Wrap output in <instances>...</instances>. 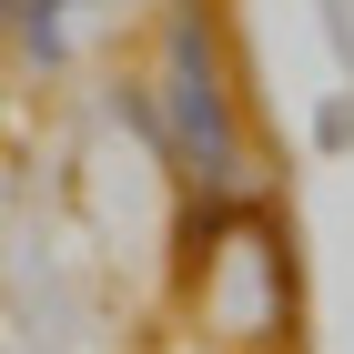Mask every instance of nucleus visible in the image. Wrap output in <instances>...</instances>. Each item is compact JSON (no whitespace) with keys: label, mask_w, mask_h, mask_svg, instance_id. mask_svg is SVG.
<instances>
[{"label":"nucleus","mask_w":354,"mask_h":354,"mask_svg":"<svg viewBox=\"0 0 354 354\" xmlns=\"http://www.w3.org/2000/svg\"><path fill=\"white\" fill-rule=\"evenodd\" d=\"M61 10H102V0H61Z\"/></svg>","instance_id":"nucleus-3"},{"label":"nucleus","mask_w":354,"mask_h":354,"mask_svg":"<svg viewBox=\"0 0 354 354\" xmlns=\"http://www.w3.org/2000/svg\"><path fill=\"white\" fill-rule=\"evenodd\" d=\"M111 102H122V122H132V132L152 142V162H162V102H152V82H122Z\"/></svg>","instance_id":"nucleus-2"},{"label":"nucleus","mask_w":354,"mask_h":354,"mask_svg":"<svg viewBox=\"0 0 354 354\" xmlns=\"http://www.w3.org/2000/svg\"><path fill=\"white\" fill-rule=\"evenodd\" d=\"M152 102H162V172H183V192H203V203L253 192L243 102H233V71H223V21H213V0H172L162 61H152Z\"/></svg>","instance_id":"nucleus-1"},{"label":"nucleus","mask_w":354,"mask_h":354,"mask_svg":"<svg viewBox=\"0 0 354 354\" xmlns=\"http://www.w3.org/2000/svg\"><path fill=\"white\" fill-rule=\"evenodd\" d=\"M10 10H21V0H0V21H10Z\"/></svg>","instance_id":"nucleus-4"}]
</instances>
